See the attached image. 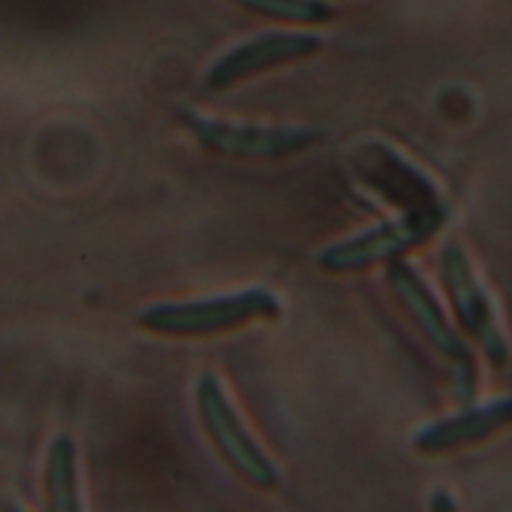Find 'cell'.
<instances>
[{"label": "cell", "instance_id": "9c48e42d", "mask_svg": "<svg viewBox=\"0 0 512 512\" xmlns=\"http://www.w3.org/2000/svg\"><path fill=\"white\" fill-rule=\"evenodd\" d=\"M509 425H512V395H503V398H494L488 404L464 407L455 416H446V419L425 425L413 437V446L422 455H446V452L482 443Z\"/></svg>", "mask_w": 512, "mask_h": 512}, {"label": "cell", "instance_id": "277c9868", "mask_svg": "<svg viewBox=\"0 0 512 512\" xmlns=\"http://www.w3.org/2000/svg\"><path fill=\"white\" fill-rule=\"evenodd\" d=\"M386 287L392 290L395 302L401 311L413 320V326L425 335V341L452 365L455 374V398L458 401H473L476 392V365L461 341V335L449 326L446 314L437 305V296L425 284V278L404 260L386 263Z\"/></svg>", "mask_w": 512, "mask_h": 512}, {"label": "cell", "instance_id": "8992f818", "mask_svg": "<svg viewBox=\"0 0 512 512\" xmlns=\"http://www.w3.org/2000/svg\"><path fill=\"white\" fill-rule=\"evenodd\" d=\"M440 278H443V287H446V296L452 302L458 326L479 344V350L485 353V359L494 368H509L512 350H509V341L497 323V311L491 305V296L479 284V278L467 260V253L458 241H446L440 250Z\"/></svg>", "mask_w": 512, "mask_h": 512}, {"label": "cell", "instance_id": "52a82bcc", "mask_svg": "<svg viewBox=\"0 0 512 512\" xmlns=\"http://www.w3.org/2000/svg\"><path fill=\"white\" fill-rule=\"evenodd\" d=\"M323 49V40L314 34H293V31H275V34H260L235 49H229L223 58L211 64L205 73V88L220 94L229 91L238 82H247L260 73L278 70L284 64L305 61Z\"/></svg>", "mask_w": 512, "mask_h": 512}, {"label": "cell", "instance_id": "6da1fadb", "mask_svg": "<svg viewBox=\"0 0 512 512\" xmlns=\"http://www.w3.org/2000/svg\"><path fill=\"white\" fill-rule=\"evenodd\" d=\"M281 299L272 290L250 287L238 293L187 299V302H160L139 314V326L154 335L169 338H205L241 329L253 320H278Z\"/></svg>", "mask_w": 512, "mask_h": 512}, {"label": "cell", "instance_id": "5b68a950", "mask_svg": "<svg viewBox=\"0 0 512 512\" xmlns=\"http://www.w3.org/2000/svg\"><path fill=\"white\" fill-rule=\"evenodd\" d=\"M178 121L190 136L211 154L235 160H284L305 154L320 142L314 127H287V124H250V121H217L196 112H181Z\"/></svg>", "mask_w": 512, "mask_h": 512}, {"label": "cell", "instance_id": "7c38bea8", "mask_svg": "<svg viewBox=\"0 0 512 512\" xmlns=\"http://www.w3.org/2000/svg\"><path fill=\"white\" fill-rule=\"evenodd\" d=\"M449 494L446 491H437L434 494V500H431V509H455V503L452 500H446Z\"/></svg>", "mask_w": 512, "mask_h": 512}, {"label": "cell", "instance_id": "7a4b0ae2", "mask_svg": "<svg viewBox=\"0 0 512 512\" xmlns=\"http://www.w3.org/2000/svg\"><path fill=\"white\" fill-rule=\"evenodd\" d=\"M449 220V205L434 208H416L404 211L392 220H383L371 229H362L350 238H341L329 244L320 256L317 266L329 275H350L362 269H374L392 260H401L404 253L422 247L431 241Z\"/></svg>", "mask_w": 512, "mask_h": 512}, {"label": "cell", "instance_id": "ba28073f", "mask_svg": "<svg viewBox=\"0 0 512 512\" xmlns=\"http://www.w3.org/2000/svg\"><path fill=\"white\" fill-rule=\"evenodd\" d=\"M353 166L368 187H374L377 193H383L389 202L401 205L404 211L434 208L446 202L437 184L425 172H419L410 160H404L395 148L383 142H365L353 154Z\"/></svg>", "mask_w": 512, "mask_h": 512}, {"label": "cell", "instance_id": "3957f363", "mask_svg": "<svg viewBox=\"0 0 512 512\" xmlns=\"http://www.w3.org/2000/svg\"><path fill=\"white\" fill-rule=\"evenodd\" d=\"M196 410L202 419L205 434L211 437L214 449L223 461L253 488L275 491L281 485V470L272 455L256 443V437L241 422L238 410L232 407L223 383L214 374H202L196 383Z\"/></svg>", "mask_w": 512, "mask_h": 512}, {"label": "cell", "instance_id": "30bf717a", "mask_svg": "<svg viewBox=\"0 0 512 512\" xmlns=\"http://www.w3.org/2000/svg\"><path fill=\"white\" fill-rule=\"evenodd\" d=\"M46 494L55 512H76L82 509L79 500V476H76V446L67 434L52 440L46 458Z\"/></svg>", "mask_w": 512, "mask_h": 512}, {"label": "cell", "instance_id": "8fae6325", "mask_svg": "<svg viewBox=\"0 0 512 512\" xmlns=\"http://www.w3.org/2000/svg\"><path fill=\"white\" fill-rule=\"evenodd\" d=\"M232 4L247 13L293 25H329L338 16V10L323 4V0H232Z\"/></svg>", "mask_w": 512, "mask_h": 512}]
</instances>
